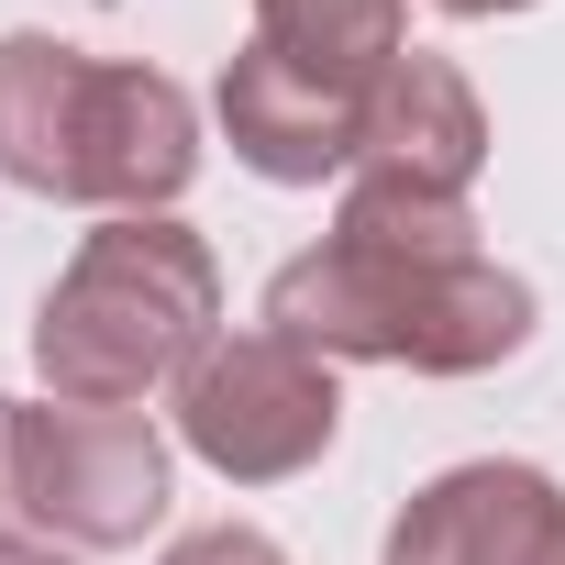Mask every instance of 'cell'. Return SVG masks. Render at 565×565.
<instances>
[{
    "instance_id": "cell-1",
    "label": "cell",
    "mask_w": 565,
    "mask_h": 565,
    "mask_svg": "<svg viewBox=\"0 0 565 565\" xmlns=\"http://www.w3.org/2000/svg\"><path fill=\"white\" fill-rule=\"evenodd\" d=\"M266 333L411 377H488L532 344V277L477 244H388L333 222L311 255L266 277Z\"/></svg>"
},
{
    "instance_id": "cell-2",
    "label": "cell",
    "mask_w": 565,
    "mask_h": 565,
    "mask_svg": "<svg viewBox=\"0 0 565 565\" xmlns=\"http://www.w3.org/2000/svg\"><path fill=\"white\" fill-rule=\"evenodd\" d=\"M0 178L78 211H167L200 178V111L145 56L67 34H0Z\"/></svg>"
},
{
    "instance_id": "cell-3",
    "label": "cell",
    "mask_w": 565,
    "mask_h": 565,
    "mask_svg": "<svg viewBox=\"0 0 565 565\" xmlns=\"http://www.w3.org/2000/svg\"><path fill=\"white\" fill-rule=\"evenodd\" d=\"M222 266L178 211H122L100 222L67 277L34 311V377L45 399L78 411H145L156 388H178L222 333Z\"/></svg>"
},
{
    "instance_id": "cell-4",
    "label": "cell",
    "mask_w": 565,
    "mask_h": 565,
    "mask_svg": "<svg viewBox=\"0 0 565 565\" xmlns=\"http://www.w3.org/2000/svg\"><path fill=\"white\" fill-rule=\"evenodd\" d=\"M12 521L56 554H122L167 521V433L145 411H12Z\"/></svg>"
},
{
    "instance_id": "cell-5",
    "label": "cell",
    "mask_w": 565,
    "mask_h": 565,
    "mask_svg": "<svg viewBox=\"0 0 565 565\" xmlns=\"http://www.w3.org/2000/svg\"><path fill=\"white\" fill-rule=\"evenodd\" d=\"M344 433V377L333 355L289 344V333H222L189 377H178V444L233 477V488H277V477H300L322 466Z\"/></svg>"
},
{
    "instance_id": "cell-6",
    "label": "cell",
    "mask_w": 565,
    "mask_h": 565,
    "mask_svg": "<svg viewBox=\"0 0 565 565\" xmlns=\"http://www.w3.org/2000/svg\"><path fill=\"white\" fill-rule=\"evenodd\" d=\"M366 100H377V89H344V78H322V67H300V56L255 45V34L222 56V89H211V111H222L233 156H244L255 178H277V189H322V178H355V134H366Z\"/></svg>"
},
{
    "instance_id": "cell-7",
    "label": "cell",
    "mask_w": 565,
    "mask_h": 565,
    "mask_svg": "<svg viewBox=\"0 0 565 565\" xmlns=\"http://www.w3.org/2000/svg\"><path fill=\"white\" fill-rule=\"evenodd\" d=\"M388 565H565V488L543 466H444L399 499Z\"/></svg>"
},
{
    "instance_id": "cell-8",
    "label": "cell",
    "mask_w": 565,
    "mask_h": 565,
    "mask_svg": "<svg viewBox=\"0 0 565 565\" xmlns=\"http://www.w3.org/2000/svg\"><path fill=\"white\" fill-rule=\"evenodd\" d=\"M488 167V111L466 89L455 56H399L366 100V134H355V178L344 189H422V200H466Z\"/></svg>"
},
{
    "instance_id": "cell-9",
    "label": "cell",
    "mask_w": 565,
    "mask_h": 565,
    "mask_svg": "<svg viewBox=\"0 0 565 565\" xmlns=\"http://www.w3.org/2000/svg\"><path fill=\"white\" fill-rule=\"evenodd\" d=\"M255 45L300 56L344 89H377L411 56V0H255Z\"/></svg>"
},
{
    "instance_id": "cell-10",
    "label": "cell",
    "mask_w": 565,
    "mask_h": 565,
    "mask_svg": "<svg viewBox=\"0 0 565 565\" xmlns=\"http://www.w3.org/2000/svg\"><path fill=\"white\" fill-rule=\"evenodd\" d=\"M333 222L344 233H388V244H477V211L466 200H422V189H344Z\"/></svg>"
},
{
    "instance_id": "cell-11",
    "label": "cell",
    "mask_w": 565,
    "mask_h": 565,
    "mask_svg": "<svg viewBox=\"0 0 565 565\" xmlns=\"http://www.w3.org/2000/svg\"><path fill=\"white\" fill-rule=\"evenodd\" d=\"M156 565H289V554H277L255 521H200V532H178Z\"/></svg>"
},
{
    "instance_id": "cell-12",
    "label": "cell",
    "mask_w": 565,
    "mask_h": 565,
    "mask_svg": "<svg viewBox=\"0 0 565 565\" xmlns=\"http://www.w3.org/2000/svg\"><path fill=\"white\" fill-rule=\"evenodd\" d=\"M0 565H78V554H56V543H34V532H0Z\"/></svg>"
},
{
    "instance_id": "cell-13",
    "label": "cell",
    "mask_w": 565,
    "mask_h": 565,
    "mask_svg": "<svg viewBox=\"0 0 565 565\" xmlns=\"http://www.w3.org/2000/svg\"><path fill=\"white\" fill-rule=\"evenodd\" d=\"M433 12H455V23H499V12H532V0H433Z\"/></svg>"
},
{
    "instance_id": "cell-14",
    "label": "cell",
    "mask_w": 565,
    "mask_h": 565,
    "mask_svg": "<svg viewBox=\"0 0 565 565\" xmlns=\"http://www.w3.org/2000/svg\"><path fill=\"white\" fill-rule=\"evenodd\" d=\"M0 510H12V399H0Z\"/></svg>"
}]
</instances>
